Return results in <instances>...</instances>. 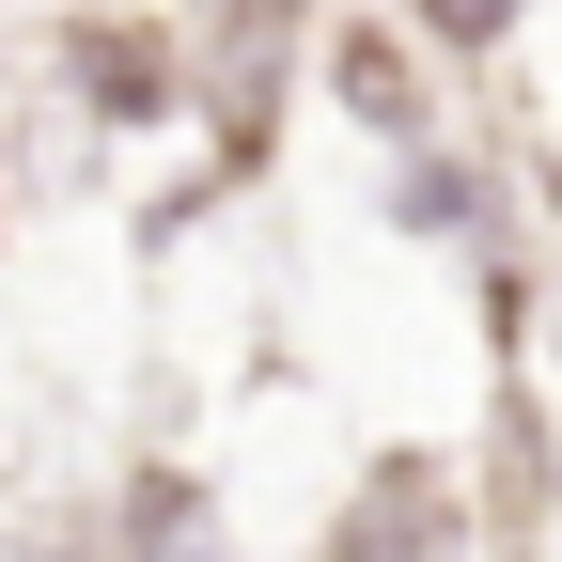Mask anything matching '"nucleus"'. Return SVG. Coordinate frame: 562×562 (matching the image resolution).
<instances>
[]
</instances>
